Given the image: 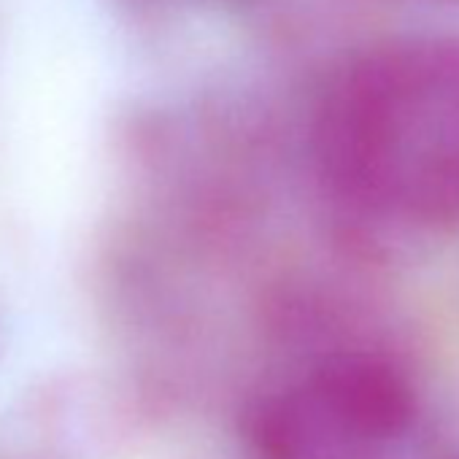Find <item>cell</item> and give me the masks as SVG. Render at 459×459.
I'll list each match as a JSON object with an SVG mask.
<instances>
[{
  "mask_svg": "<svg viewBox=\"0 0 459 459\" xmlns=\"http://www.w3.org/2000/svg\"><path fill=\"white\" fill-rule=\"evenodd\" d=\"M411 74L400 60H365L327 95L316 152L330 186L359 205L394 200L400 133L411 98Z\"/></svg>",
  "mask_w": 459,
  "mask_h": 459,
  "instance_id": "cell-1",
  "label": "cell"
},
{
  "mask_svg": "<svg viewBox=\"0 0 459 459\" xmlns=\"http://www.w3.org/2000/svg\"><path fill=\"white\" fill-rule=\"evenodd\" d=\"M306 392L325 427L349 440H389L413 416V392L403 373L362 351L325 359Z\"/></svg>",
  "mask_w": 459,
  "mask_h": 459,
  "instance_id": "cell-2",
  "label": "cell"
}]
</instances>
